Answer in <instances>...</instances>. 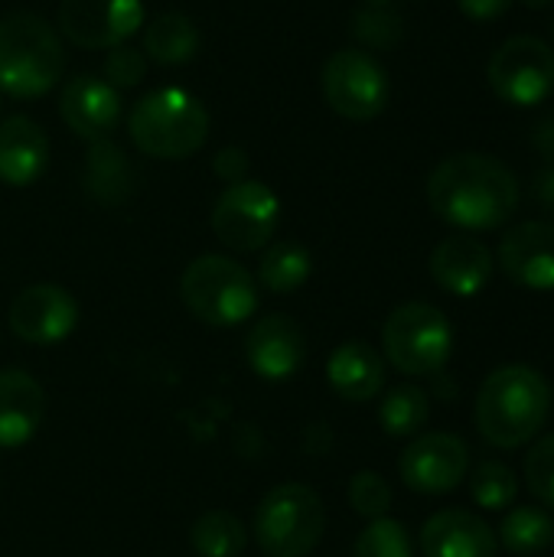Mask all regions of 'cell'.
Masks as SVG:
<instances>
[{
  "instance_id": "cell-2",
  "label": "cell",
  "mask_w": 554,
  "mask_h": 557,
  "mask_svg": "<svg viewBox=\"0 0 554 557\" xmlns=\"http://www.w3.org/2000/svg\"><path fill=\"white\" fill-rule=\"evenodd\" d=\"M552 414V385L539 369L503 366L477 392V431L487 444L513 450L539 437Z\"/></svg>"
},
{
  "instance_id": "cell-4",
  "label": "cell",
  "mask_w": 554,
  "mask_h": 557,
  "mask_svg": "<svg viewBox=\"0 0 554 557\" xmlns=\"http://www.w3.org/2000/svg\"><path fill=\"white\" fill-rule=\"evenodd\" d=\"M131 140L140 153L183 160L202 150L209 137V111L186 88H157L144 95L127 117Z\"/></svg>"
},
{
  "instance_id": "cell-29",
  "label": "cell",
  "mask_w": 554,
  "mask_h": 557,
  "mask_svg": "<svg viewBox=\"0 0 554 557\" xmlns=\"http://www.w3.org/2000/svg\"><path fill=\"white\" fill-rule=\"evenodd\" d=\"M353 557H415L411 535L395 519H372L353 545Z\"/></svg>"
},
{
  "instance_id": "cell-15",
  "label": "cell",
  "mask_w": 554,
  "mask_h": 557,
  "mask_svg": "<svg viewBox=\"0 0 554 557\" xmlns=\"http://www.w3.org/2000/svg\"><path fill=\"white\" fill-rule=\"evenodd\" d=\"M245 356L255 375L264 382H284L300 372L307 359V339L291 317L268 313L245 336Z\"/></svg>"
},
{
  "instance_id": "cell-13",
  "label": "cell",
  "mask_w": 554,
  "mask_h": 557,
  "mask_svg": "<svg viewBox=\"0 0 554 557\" xmlns=\"http://www.w3.org/2000/svg\"><path fill=\"white\" fill-rule=\"evenodd\" d=\"M7 320L23 343L56 346L65 336H72L78 323V304L59 284H33L13 297Z\"/></svg>"
},
{
  "instance_id": "cell-20",
  "label": "cell",
  "mask_w": 554,
  "mask_h": 557,
  "mask_svg": "<svg viewBox=\"0 0 554 557\" xmlns=\"http://www.w3.org/2000/svg\"><path fill=\"white\" fill-rule=\"evenodd\" d=\"M49 166V137L46 131L26 117L13 114L0 121V183L29 186Z\"/></svg>"
},
{
  "instance_id": "cell-31",
  "label": "cell",
  "mask_w": 554,
  "mask_h": 557,
  "mask_svg": "<svg viewBox=\"0 0 554 557\" xmlns=\"http://www.w3.org/2000/svg\"><path fill=\"white\" fill-rule=\"evenodd\" d=\"M353 33L376 49H392L402 39V23L389 7H366L353 20Z\"/></svg>"
},
{
  "instance_id": "cell-35",
  "label": "cell",
  "mask_w": 554,
  "mask_h": 557,
  "mask_svg": "<svg viewBox=\"0 0 554 557\" xmlns=\"http://www.w3.org/2000/svg\"><path fill=\"white\" fill-rule=\"evenodd\" d=\"M460 3V10L470 16V20H496V16H503L509 7H513V0H457Z\"/></svg>"
},
{
  "instance_id": "cell-38",
  "label": "cell",
  "mask_w": 554,
  "mask_h": 557,
  "mask_svg": "<svg viewBox=\"0 0 554 557\" xmlns=\"http://www.w3.org/2000/svg\"><path fill=\"white\" fill-rule=\"evenodd\" d=\"M526 7H532V10H545V7H552L554 0H522Z\"/></svg>"
},
{
  "instance_id": "cell-8",
  "label": "cell",
  "mask_w": 554,
  "mask_h": 557,
  "mask_svg": "<svg viewBox=\"0 0 554 557\" xmlns=\"http://www.w3.org/2000/svg\"><path fill=\"white\" fill-rule=\"evenodd\" d=\"M327 104L346 121H372L389 108V72L366 49H340L327 59L323 75Z\"/></svg>"
},
{
  "instance_id": "cell-18",
  "label": "cell",
  "mask_w": 554,
  "mask_h": 557,
  "mask_svg": "<svg viewBox=\"0 0 554 557\" xmlns=\"http://www.w3.org/2000/svg\"><path fill=\"white\" fill-rule=\"evenodd\" d=\"M431 277L454 297H473L493 277V255L473 235H451L431 255Z\"/></svg>"
},
{
  "instance_id": "cell-30",
  "label": "cell",
  "mask_w": 554,
  "mask_h": 557,
  "mask_svg": "<svg viewBox=\"0 0 554 557\" xmlns=\"http://www.w3.org/2000/svg\"><path fill=\"white\" fill-rule=\"evenodd\" d=\"M349 506L369 522L385 519V512L392 509V486L385 483V476L362 470L349 480Z\"/></svg>"
},
{
  "instance_id": "cell-12",
  "label": "cell",
  "mask_w": 554,
  "mask_h": 557,
  "mask_svg": "<svg viewBox=\"0 0 554 557\" xmlns=\"http://www.w3.org/2000/svg\"><path fill=\"white\" fill-rule=\"evenodd\" d=\"M467 470H470L467 444L457 434H444V431L415 437L398 460V473L405 486L424 496H441L457 490L467 480Z\"/></svg>"
},
{
  "instance_id": "cell-39",
  "label": "cell",
  "mask_w": 554,
  "mask_h": 557,
  "mask_svg": "<svg viewBox=\"0 0 554 557\" xmlns=\"http://www.w3.org/2000/svg\"><path fill=\"white\" fill-rule=\"evenodd\" d=\"M369 7H389V0H366Z\"/></svg>"
},
{
  "instance_id": "cell-33",
  "label": "cell",
  "mask_w": 554,
  "mask_h": 557,
  "mask_svg": "<svg viewBox=\"0 0 554 557\" xmlns=\"http://www.w3.org/2000/svg\"><path fill=\"white\" fill-rule=\"evenodd\" d=\"M526 483L532 496L554 509V434L542 437L529 454H526Z\"/></svg>"
},
{
  "instance_id": "cell-11",
  "label": "cell",
  "mask_w": 554,
  "mask_h": 557,
  "mask_svg": "<svg viewBox=\"0 0 554 557\" xmlns=\"http://www.w3.org/2000/svg\"><path fill=\"white\" fill-rule=\"evenodd\" d=\"M144 23L140 0H62L59 29L72 46L114 49L127 42Z\"/></svg>"
},
{
  "instance_id": "cell-7",
  "label": "cell",
  "mask_w": 554,
  "mask_h": 557,
  "mask_svg": "<svg viewBox=\"0 0 554 557\" xmlns=\"http://www.w3.org/2000/svg\"><path fill=\"white\" fill-rule=\"evenodd\" d=\"M389 362L405 375H438L454 352L451 320L434 304H402L389 313L382 330Z\"/></svg>"
},
{
  "instance_id": "cell-23",
  "label": "cell",
  "mask_w": 554,
  "mask_h": 557,
  "mask_svg": "<svg viewBox=\"0 0 554 557\" xmlns=\"http://www.w3.org/2000/svg\"><path fill=\"white\" fill-rule=\"evenodd\" d=\"M199 29L186 13H160L144 29V52L160 65H183L199 52Z\"/></svg>"
},
{
  "instance_id": "cell-28",
  "label": "cell",
  "mask_w": 554,
  "mask_h": 557,
  "mask_svg": "<svg viewBox=\"0 0 554 557\" xmlns=\"http://www.w3.org/2000/svg\"><path fill=\"white\" fill-rule=\"evenodd\" d=\"M516 493H519L516 473L506 463H500V460L480 463L473 470V476H470V496H473V503L483 506V509H490V512H500V509L513 506Z\"/></svg>"
},
{
  "instance_id": "cell-36",
  "label": "cell",
  "mask_w": 554,
  "mask_h": 557,
  "mask_svg": "<svg viewBox=\"0 0 554 557\" xmlns=\"http://www.w3.org/2000/svg\"><path fill=\"white\" fill-rule=\"evenodd\" d=\"M532 196H535V202H542V209H545V212H552L554 215V166L542 170V173L535 176V183H532Z\"/></svg>"
},
{
  "instance_id": "cell-14",
  "label": "cell",
  "mask_w": 554,
  "mask_h": 557,
  "mask_svg": "<svg viewBox=\"0 0 554 557\" xmlns=\"http://www.w3.org/2000/svg\"><path fill=\"white\" fill-rule=\"evenodd\" d=\"M59 114L65 127L82 140H104L121 121V91L101 75L82 72L69 78L59 91Z\"/></svg>"
},
{
  "instance_id": "cell-3",
  "label": "cell",
  "mask_w": 554,
  "mask_h": 557,
  "mask_svg": "<svg viewBox=\"0 0 554 557\" xmlns=\"http://www.w3.org/2000/svg\"><path fill=\"white\" fill-rule=\"evenodd\" d=\"M65 69V49L52 23L39 13L13 10L0 16V91L13 101H33L56 88Z\"/></svg>"
},
{
  "instance_id": "cell-22",
  "label": "cell",
  "mask_w": 554,
  "mask_h": 557,
  "mask_svg": "<svg viewBox=\"0 0 554 557\" xmlns=\"http://www.w3.org/2000/svg\"><path fill=\"white\" fill-rule=\"evenodd\" d=\"M85 189L101 206H121L134 193V170L111 137L91 140L85 160Z\"/></svg>"
},
{
  "instance_id": "cell-26",
  "label": "cell",
  "mask_w": 554,
  "mask_h": 557,
  "mask_svg": "<svg viewBox=\"0 0 554 557\" xmlns=\"http://www.w3.org/2000/svg\"><path fill=\"white\" fill-rule=\"evenodd\" d=\"M554 539L552 519L542 509L522 506L513 509L503 525H500V545L516 557H535L542 555Z\"/></svg>"
},
{
  "instance_id": "cell-32",
  "label": "cell",
  "mask_w": 554,
  "mask_h": 557,
  "mask_svg": "<svg viewBox=\"0 0 554 557\" xmlns=\"http://www.w3.org/2000/svg\"><path fill=\"white\" fill-rule=\"evenodd\" d=\"M144 75H147V59H144L140 49H134V46H127V42L108 49L104 65H101V78H104L111 88H118V91H121V88H134V85L144 82Z\"/></svg>"
},
{
  "instance_id": "cell-16",
  "label": "cell",
  "mask_w": 554,
  "mask_h": 557,
  "mask_svg": "<svg viewBox=\"0 0 554 557\" xmlns=\"http://www.w3.org/2000/svg\"><path fill=\"white\" fill-rule=\"evenodd\" d=\"M500 268L529 290H554V225L519 222L500 242Z\"/></svg>"
},
{
  "instance_id": "cell-1",
  "label": "cell",
  "mask_w": 554,
  "mask_h": 557,
  "mask_svg": "<svg viewBox=\"0 0 554 557\" xmlns=\"http://www.w3.org/2000/svg\"><path fill=\"white\" fill-rule=\"evenodd\" d=\"M431 209L454 228L490 232L519 209V183L513 170L490 153H454L428 176Z\"/></svg>"
},
{
  "instance_id": "cell-5",
  "label": "cell",
  "mask_w": 554,
  "mask_h": 557,
  "mask_svg": "<svg viewBox=\"0 0 554 557\" xmlns=\"http://www.w3.org/2000/svg\"><path fill=\"white\" fill-rule=\"evenodd\" d=\"M180 297L199 323L232 330L255 317L258 281L235 258L199 255L180 277Z\"/></svg>"
},
{
  "instance_id": "cell-9",
  "label": "cell",
  "mask_w": 554,
  "mask_h": 557,
  "mask_svg": "<svg viewBox=\"0 0 554 557\" xmlns=\"http://www.w3.org/2000/svg\"><path fill=\"white\" fill-rule=\"evenodd\" d=\"M281 225V199L258 180H238L212 206V232L232 251H261Z\"/></svg>"
},
{
  "instance_id": "cell-34",
  "label": "cell",
  "mask_w": 554,
  "mask_h": 557,
  "mask_svg": "<svg viewBox=\"0 0 554 557\" xmlns=\"http://www.w3.org/2000/svg\"><path fill=\"white\" fill-rule=\"evenodd\" d=\"M212 170H216V176H219V180H225V183L232 186V183L245 180V173H248V157H245V150H242V147H225V150H219V153H216Z\"/></svg>"
},
{
  "instance_id": "cell-19",
  "label": "cell",
  "mask_w": 554,
  "mask_h": 557,
  "mask_svg": "<svg viewBox=\"0 0 554 557\" xmlns=\"http://www.w3.org/2000/svg\"><path fill=\"white\" fill-rule=\"evenodd\" d=\"M46 395L42 385L20 369L0 372V450H16L29 444L42 424Z\"/></svg>"
},
{
  "instance_id": "cell-6",
  "label": "cell",
  "mask_w": 554,
  "mask_h": 557,
  "mask_svg": "<svg viewBox=\"0 0 554 557\" xmlns=\"http://www.w3.org/2000/svg\"><path fill=\"white\" fill-rule=\"evenodd\" d=\"M255 542L268 557H307L327 532V509L304 483L274 486L255 512Z\"/></svg>"
},
{
  "instance_id": "cell-24",
  "label": "cell",
  "mask_w": 554,
  "mask_h": 557,
  "mask_svg": "<svg viewBox=\"0 0 554 557\" xmlns=\"http://www.w3.org/2000/svg\"><path fill=\"white\" fill-rule=\"evenodd\" d=\"M313 274V258L300 242H278L264 248L258 264V284L271 294H294Z\"/></svg>"
},
{
  "instance_id": "cell-27",
  "label": "cell",
  "mask_w": 554,
  "mask_h": 557,
  "mask_svg": "<svg viewBox=\"0 0 554 557\" xmlns=\"http://www.w3.org/2000/svg\"><path fill=\"white\" fill-rule=\"evenodd\" d=\"M431 418V398L418 385H398L385 395L379 421L389 437H415Z\"/></svg>"
},
{
  "instance_id": "cell-25",
  "label": "cell",
  "mask_w": 554,
  "mask_h": 557,
  "mask_svg": "<svg viewBox=\"0 0 554 557\" xmlns=\"http://www.w3.org/2000/svg\"><path fill=\"white\" fill-rule=\"evenodd\" d=\"M189 545L199 557H238L248 545V532L238 516L225 509H212L193 522Z\"/></svg>"
},
{
  "instance_id": "cell-21",
  "label": "cell",
  "mask_w": 554,
  "mask_h": 557,
  "mask_svg": "<svg viewBox=\"0 0 554 557\" xmlns=\"http://www.w3.org/2000/svg\"><path fill=\"white\" fill-rule=\"evenodd\" d=\"M327 379L333 385V392L343 401L362 405L372 401L382 385H385V362L382 356L369 346V343H343L333 349L330 362H327Z\"/></svg>"
},
{
  "instance_id": "cell-10",
  "label": "cell",
  "mask_w": 554,
  "mask_h": 557,
  "mask_svg": "<svg viewBox=\"0 0 554 557\" xmlns=\"http://www.w3.org/2000/svg\"><path fill=\"white\" fill-rule=\"evenodd\" d=\"M493 91L519 108H535L554 91V49L539 36H513L490 59Z\"/></svg>"
},
{
  "instance_id": "cell-37",
  "label": "cell",
  "mask_w": 554,
  "mask_h": 557,
  "mask_svg": "<svg viewBox=\"0 0 554 557\" xmlns=\"http://www.w3.org/2000/svg\"><path fill=\"white\" fill-rule=\"evenodd\" d=\"M535 147L554 160V117H545L542 124H539V131H535Z\"/></svg>"
},
{
  "instance_id": "cell-17",
  "label": "cell",
  "mask_w": 554,
  "mask_h": 557,
  "mask_svg": "<svg viewBox=\"0 0 554 557\" xmlns=\"http://www.w3.org/2000/svg\"><path fill=\"white\" fill-rule=\"evenodd\" d=\"M421 555L424 557H496V532L473 512L444 509L431 516L421 529Z\"/></svg>"
}]
</instances>
